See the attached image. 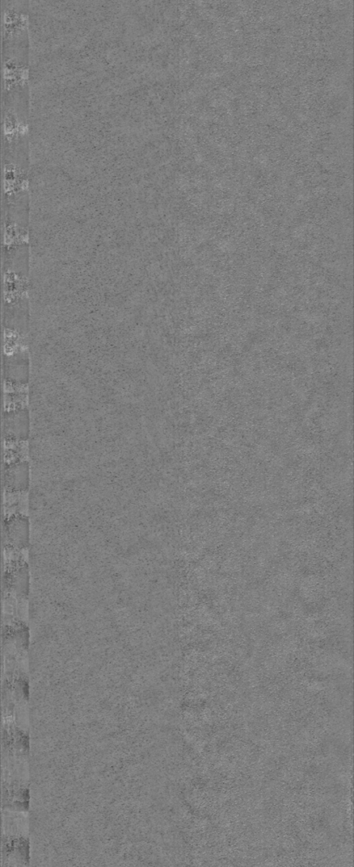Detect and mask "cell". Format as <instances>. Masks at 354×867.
<instances>
[{
	"label": "cell",
	"instance_id": "cell-2",
	"mask_svg": "<svg viewBox=\"0 0 354 867\" xmlns=\"http://www.w3.org/2000/svg\"><path fill=\"white\" fill-rule=\"evenodd\" d=\"M28 244V232L27 226L18 223L14 219L6 217L5 227H4V252L9 255L23 246Z\"/></svg>",
	"mask_w": 354,
	"mask_h": 867
},
{
	"label": "cell",
	"instance_id": "cell-4",
	"mask_svg": "<svg viewBox=\"0 0 354 867\" xmlns=\"http://www.w3.org/2000/svg\"><path fill=\"white\" fill-rule=\"evenodd\" d=\"M27 414L23 411L10 414L6 418V429L8 430V433L18 435L20 437H23V434L27 433Z\"/></svg>",
	"mask_w": 354,
	"mask_h": 867
},
{
	"label": "cell",
	"instance_id": "cell-1",
	"mask_svg": "<svg viewBox=\"0 0 354 867\" xmlns=\"http://www.w3.org/2000/svg\"><path fill=\"white\" fill-rule=\"evenodd\" d=\"M27 299V275L22 271L5 267L4 270V304L7 308L23 303Z\"/></svg>",
	"mask_w": 354,
	"mask_h": 867
},
{
	"label": "cell",
	"instance_id": "cell-3",
	"mask_svg": "<svg viewBox=\"0 0 354 867\" xmlns=\"http://www.w3.org/2000/svg\"><path fill=\"white\" fill-rule=\"evenodd\" d=\"M6 484L10 491H23L28 485V465L20 463L12 465L6 471Z\"/></svg>",
	"mask_w": 354,
	"mask_h": 867
}]
</instances>
